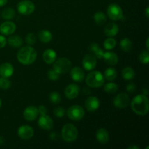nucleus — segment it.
Segmentation results:
<instances>
[{
    "label": "nucleus",
    "instance_id": "obj_37",
    "mask_svg": "<svg viewBox=\"0 0 149 149\" xmlns=\"http://www.w3.org/2000/svg\"><path fill=\"white\" fill-rule=\"evenodd\" d=\"M36 42V36L33 33H29L26 36V42L29 46H32Z\"/></svg>",
    "mask_w": 149,
    "mask_h": 149
},
{
    "label": "nucleus",
    "instance_id": "obj_46",
    "mask_svg": "<svg viewBox=\"0 0 149 149\" xmlns=\"http://www.w3.org/2000/svg\"><path fill=\"white\" fill-rule=\"evenodd\" d=\"M4 143V139L2 136H0V146L3 145Z\"/></svg>",
    "mask_w": 149,
    "mask_h": 149
},
{
    "label": "nucleus",
    "instance_id": "obj_4",
    "mask_svg": "<svg viewBox=\"0 0 149 149\" xmlns=\"http://www.w3.org/2000/svg\"><path fill=\"white\" fill-rule=\"evenodd\" d=\"M62 138L65 142L72 143L77 139L79 135L78 129L73 124H65L61 130Z\"/></svg>",
    "mask_w": 149,
    "mask_h": 149
},
{
    "label": "nucleus",
    "instance_id": "obj_35",
    "mask_svg": "<svg viewBox=\"0 0 149 149\" xmlns=\"http://www.w3.org/2000/svg\"><path fill=\"white\" fill-rule=\"evenodd\" d=\"M11 87V81L8 78L1 77L0 78V89L1 90H8Z\"/></svg>",
    "mask_w": 149,
    "mask_h": 149
},
{
    "label": "nucleus",
    "instance_id": "obj_32",
    "mask_svg": "<svg viewBox=\"0 0 149 149\" xmlns=\"http://www.w3.org/2000/svg\"><path fill=\"white\" fill-rule=\"evenodd\" d=\"M116 41L113 37H108L103 42V47L107 50H111L116 47Z\"/></svg>",
    "mask_w": 149,
    "mask_h": 149
},
{
    "label": "nucleus",
    "instance_id": "obj_30",
    "mask_svg": "<svg viewBox=\"0 0 149 149\" xmlns=\"http://www.w3.org/2000/svg\"><path fill=\"white\" fill-rule=\"evenodd\" d=\"M120 47L124 52H128L132 49V42L129 38H123L120 41Z\"/></svg>",
    "mask_w": 149,
    "mask_h": 149
},
{
    "label": "nucleus",
    "instance_id": "obj_7",
    "mask_svg": "<svg viewBox=\"0 0 149 149\" xmlns=\"http://www.w3.org/2000/svg\"><path fill=\"white\" fill-rule=\"evenodd\" d=\"M107 16L112 20H119L123 17V11L119 4L112 3L107 7Z\"/></svg>",
    "mask_w": 149,
    "mask_h": 149
},
{
    "label": "nucleus",
    "instance_id": "obj_24",
    "mask_svg": "<svg viewBox=\"0 0 149 149\" xmlns=\"http://www.w3.org/2000/svg\"><path fill=\"white\" fill-rule=\"evenodd\" d=\"M7 42L10 46L15 48L20 47L23 44V39L18 35H12L7 39Z\"/></svg>",
    "mask_w": 149,
    "mask_h": 149
},
{
    "label": "nucleus",
    "instance_id": "obj_41",
    "mask_svg": "<svg viewBox=\"0 0 149 149\" xmlns=\"http://www.w3.org/2000/svg\"><path fill=\"white\" fill-rule=\"evenodd\" d=\"M7 39L3 35H0V48H3L7 45Z\"/></svg>",
    "mask_w": 149,
    "mask_h": 149
},
{
    "label": "nucleus",
    "instance_id": "obj_39",
    "mask_svg": "<svg viewBox=\"0 0 149 149\" xmlns=\"http://www.w3.org/2000/svg\"><path fill=\"white\" fill-rule=\"evenodd\" d=\"M128 93H135V91L136 90V86L134 83H129V84L127 85L126 87Z\"/></svg>",
    "mask_w": 149,
    "mask_h": 149
},
{
    "label": "nucleus",
    "instance_id": "obj_36",
    "mask_svg": "<svg viewBox=\"0 0 149 149\" xmlns=\"http://www.w3.org/2000/svg\"><path fill=\"white\" fill-rule=\"evenodd\" d=\"M60 75H61V74H60L58 71H55L54 68L53 69L49 70L47 73L48 79H49V80H51V81H58V80L60 79Z\"/></svg>",
    "mask_w": 149,
    "mask_h": 149
},
{
    "label": "nucleus",
    "instance_id": "obj_45",
    "mask_svg": "<svg viewBox=\"0 0 149 149\" xmlns=\"http://www.w3.org/2000/svg\"><path fill=\"white\" fill-rule=\"evenodd\" d=\"M142 94L145 95H146V96H148V90H147V89H143V90H142Z\"/></svg>",
    "mask_w": 149,
    "mask_h": 149
},
{
    "label": "nucleus",
    "instance_id": "obj_43",
    "mask_svg": "<svg viewBox=\"0 0 149 149\" xmlns=\"http://www.w3.org/2000/svg\"><path fill=\"white\" fill-rule=\"evenodd\" d=\"M145 15H146V16L147 18H148L149 17V7H147L146 8Z\"/></svg>",
    "mask_w": 149,
    "mask_h": 149
},
{
    "label": "nucleus",
    "instance_id": "obj_9",
    "mask_svg": "<svg viewBox=\"0 0 149 149\" xmlns=\"http://www.w3.org/2000/svg\"><path fill=\"white\" fill-rule=\"evenodd\" d=\"M130 103L129 95L126 93H119L113 100V104L117 109H125Z\"/></svg>",
    "mask_w": 149,
    "mask_h": 149
},
{
    "label": "nucleus",
    "instance_id": "obj_38",
    "mask_svg": "<svg viewBox=\"0 0 149 149\" xmlns=\"http://www.w3.org/2000/svg\"><path fill=\"white\" fill-rule=\"evenodd\" d=\"M53 113L56 117L58 118H62L65 116V111L64 108L63 107H57L56 109H54Z\"/></svg>",
    "mask_w": 149,
    "mask_h": 149
},
{
    "label": "nucleus",
    "instance_id": "obj_10",
    "mask_svg": "<svg viewBox=\"0 0 149 149\" xmlns=\"http://www.w3.org/2000/svg\"><path fill=\"white\" fill-rule=\"evenodd\" d=\"M97 65V58L92 53L87 54L82 59L83 68L86 71H92L94 69Z\"/></svg>",
    "mask_w": 149,
    "mask_h": 149
},
{
    "label": "nucleus",
    "instance_id": "obj_44",
    "mask_svg": "<svg viewBox=\"0 0 149 149\" xmlns=\"http://www.w3.org/2000/svg\"><path fill=\"white\" fill-rule=\"evenodd\" d=\"M127 149H140V147L138 146H130L127 148Z\"/></svg>",
    "mask_w": 149,
    "mask_h": 149
},
{
    "label": "nucleus",
    "instance_id": "obj_17",
    "mask_svg": "<svg viewBox=\"0 0 149 149\" xmlns=\"http://www.w3.org/2000/svg\"><path fill=\"white\" fill-rule=\"evenodd\" d=\"M70 76L73 81L76 82H81L84 81V77H85L84 71L79 66H75L71 68Z\"/></svg>",
    "mask_w": 149,
    "mask_h": 149
},
{
    "label": "nucleus",
    "instance_id": "obj_29",
    "mask_svg": "<svg viewBox=\"0 0 149 149\" xmlns=\"http://www.w3.org/2000/svg\"><path fill=\"white\" fill-rule=\"evenodd\" d=\"M15 17V11L12 7H7L1 12V17L4 20H12Z\"/></svg>",
    "mask_w": 149,
    "mask_h": 149
},
{
    "label": "nucleus",
    "instance_id": "obj_22",
    "mask_svg": "<svg viewBox=\"0 0 149 149\" xmlns=\"http://www.w3.org/2000/svg\"><path fill=\"white\" fill-rule=\"evenodd\" d=\"M119 26L114 23H109L104 28V33L108 37H113L119 33Z\"/></svg>",
    "mask_w": 149,
    "mask_h": 149
},
{
    "label": "nucleus",
    "instance_id": "obj_13",
    "mask_svg": "<svg viewBox=\"0 0 149 149\" xmlns=\"http://www.w3.org/2000/svg\"><path fill=\"white\" fill-rule=\"evenodd\" d=\"M38 125L39 127L45 130H50L53 128L54 122L50 116L47 115H40L38 120Z\"/></svg>",
    "mask_w": 149,
    "mask_h": 149
},
{
    "label": "nucleus",
    "instance_id": "obj_21",
    "mask_svg": "<svg viewBox=\"0 0 149 149\" xmlns=\"http://www.w3.org/2000/svg\"><path fill=\"white\" fill-rule=\"evenodd\" d=\"M42 58L47 64H52L56 61L57 53L54 49H47L42 54Z\"/></svg>",
    "mask_w": 149,
    "mask_h": 149
},
{
    "label": "nucleus",
    "instance_id": "obj_18",
    "mask_svg": "<svg viewBox=\"0 0 149 149\" xmlns=\"http://www.w3.org/2000/svg\"><path fill=\"white\" fill-rule=\"evenodd\" d=\"M96 140L102 145L108 143L109 141V133L104 128H100L96 131L95 133Z\"/></svg>",
    "mask_w": 149,
    "mask_h": 149
},
{
    "label": "nucleus",
    "instance_id": "obj_34",
    "mask_svg": "<svg viewBox=\"0 0 149 149\" xmlns=\"http://www.w3.org/2000/svg\"><path fill=\"white\" fill-rule=\"evenodd\" d=\"M139 61L143 64H148L149 63V52L148 50H143L139 55Z\"/></svg>",
    "mask_w": 149,
    "mask_h": 149
},
{
    "label": "nucleus",
    "instance_id": "obj_11",
    "mask_svg": "<svg viewBox=\"0 0 149 149\" xmlns=\"http://www.w3.org/2000/svg\"><path fill=\"white\" fill-rule=\"evenodd\" d=\"M17 135L19 138L23 140H29L33 138L34 135L33 129L31 126L27 125H21L17 130Z\"/></svg>",
    "mask_w": 149,
    "mask_h": 149
},
{
    "label": "nucleus",
    "instance_id": "obj_48",
    "mask_svg": "<svg viewBox=\"0 0 149 149\" xmlns=\"http://www.w3.org/2000/svg\"><path fill=\"white\" fill-rule=\"evenodd\" d=\"M1 107V100L0 99V108Z\"/></svg>",
    "mask_w": 149,
    "mask_h": 149
},
{
    "label": "nucleus",
    "instance_id": "obj_19",
    "mask_svg": "<svg viewBox=\"0 0 149 149\" xmlns=\"http://www.w3.org/2000/svg\"><path fill=\"white\" fill-rule=\"evenodd\" d=\"M14 74V67L10 63H4L0 65V75L2 77H12Z\"/></svg>",
    "mask_w": 149,
    "mask_h": 149
},
{
    "label": "nucleus",
    "instance_id": "obj_5",
    "mask_svg": "<svg viewBox=\"0 0 149 149\" xmlns=\"http://www.w3.org/2000/svg\"><path fill=\"white\" fill-rule=\"evenodd\" d=\"M66 114L71 120L80 121L84 117L85 112L82 106L79 105H74L68 108L66 111Z\"/></svg>",
    "mask_w": 149,
    "mask_h": 149
},
{
    "label": "nucleus",
    "instance_id": "obj_28",
    "mask_svg": "<svg viewBox=\"0 0 149 149\" xmlns=\"http://www.w3.org/2000/svg\"><path fill=\"white\" fill-rule=\"evenodd\" d=\"M103 77L108 81H112L117 77V71L113 68H108L105 70Z\"/></svg>",
    "mask_w": 149,
    "mask_h": 149
},
{
    "label": "nucleus",
    "instance_id": "obj_26",
    "mask_svg": "<svg viewBox=\"0 0 149 149\" xmlns=\"http://www.w3.org/2000/svg\"><path fill=\"white\" fill-rule=\"evenodd\" d=\"M122 76L125 80L130 81L135 78V72L133 68H131V67H125L122 71Z\"/></svg>",
    "mask_w": 149,
    "mask_h": 149
},
{
    "label": "nucleus",
    "instance_id": "obj_15",
    "mask_svg": "<svg viewBox=\"0 0 149 149\" xmlns=\"http://www.w3.org/2000/svg\"><path fill=\"white\" fill-rule=\"evenodd\" d=\"M84 106L88 111L94 112L98 109L100 106V100L95 96H90L86 99Z\"/></svg>",
    "mask_w": 149,
    "mask_h": 149
},
{
    "label": "nucleus",
    "instance_id": "obj_23",
    "mask_svg": "<svg viewBox=\"0 0 149 149\" xmlns=\"http://www.w3.org/2000/svg\"><path fill=\"white\" fill-rule=\"evenodd\" d=\"M88 49L93 55H94L95 56L96 58H97V59H102L103 58V55L104 52L100 47V46H99L97 43L93 42V43L90 44L88 47Z\"/></svg>",
    "mask_w": 149,
    "mask_h": 149
},
{
    "label": "nucleus",
    "instance_id": "obj_6",
    "mask_svg": "<svg viewBox=\"0 0 149 149\" xmlns=\"http://www.w3.org/2000/svg\"><path fill=\"white\" fill-rule=\"evenodd\" d=\"M71 62L66 58H61L53 63V68L60 74H65L70 71Z\"/></svg>",
    "mask_w": 149,
    "mask_h": 149
},
{
    "label": "nucleus",
    "instance_id": "obj_27",
    "mask_svg": "<svg viewBox=\"0 0 149 149\" xmlns=\"http://www.w3.org/2000/svg\"><path fill=\"white\" fill-rule=\"evenodd\" d=\"M94 20L96 24H97L98 26H103L107 21V16L103 12L98 11L95 13Z\"/></svg>",
    "mask_w": 149,
    "mask_h": 149
},
{
    "label": "nucleus",
    "instance_id": "obj_31",
    "mask_svg": "<svg viewBox=\"0 0 149 149\" xmlns=\"http://www.w3.org/2000/svg\"><path fill=\"white\" fill-rule=\"evenodd\" d=\"M103 89H104V91L106 93H109V94H113V93H116L118 91L119 87H118V84L116 83L111 81V82L105 84Z\"/></svg>",
    "mask_w": 149,
    "mask_h": 149
},
{
    "label": "nucleus",
    "instance_id": "obj_33",
    "mask_svg": "<svg viewBox=\"0 0 149 149\" xmlns=\"http://www.w3.org/2000/svg\"><path fill=\"white\" fill-rule=\"evenodd\" d=\"M49 99L53 104H58L61 101V96L58 92H52L49 94Z\"/></svg>",
    "mask_w": 149,
    "mask_h": 149
},
{
    "label": "nucleus",
    "instance_id": "obj_47",
    "mask_svg": "<svg viewBox=\"0 0 149 149\" xmlns=\"http://www.w3.org/2000/svg\"><path fill=\"white\" fill-rule=\"evenodd\" d=\"M148 42H149V38H147V39H146V49H147V50H148V49H149Z\"/></svg>",
    "mask_w": 149,
    "mask_h": 149
},
{
    "label": "nucleus",
    "instance_id": "obj_42",
    "mask_svg": "<svg viewBox=\"0 0 149 149\" xmlns=\"http://www.w3.org/2000/svg\"><path fill=\"white\" fill-rule=\"evenodd\" d=\"M8 0H0V7H3L7 3Z\"/></svg>",
    "mask_w": 149,
    "mask_h": 149
},
{
    "label": "nucleus",
    "instance_id": "obj_1",
    "mask_svg": "<svg viewBox=\"0 0 149 149\" xmlns=\"http://www.w3.org/2000/svg\"><path fill=\"white\" fill-rule=\"evenodd\" d=\"M131 109L134 113L139 116H146L149 111V100L145 95H138L133 97L130 103Z\"/></svg>",
    "mask_w": 149,
    "mask_h": 149
},
{
    "label": "nucleus",
    "instance_id": "obj_12",
    "mask_svg": "<svg viewBox=\"0 0 149 149\" xmlns=\"http://www.w3.org/2000/svg\"><path fill=\"white\" fill-rule=\"evenodd\" d=\"M80 92V87L77 84H70L67 86L64 90V94L65 96L68 99L73 100L77 97Z\"/></svg>",
    "mask_w": 149,
    "mask_h": 149
},
{
    "label": "nucleus",
    "instance_id": "obj_8",
    "mask_svg": "<svg viewBox=\"0 0 149 149\" xmlns=\"http://www.w3.org/2000/svg\"><path fill=\"white\" fill-rule=\"evenodd\" d=\"M17 10L23 15H29L34 12L35 5L30 0H23L18 2Z\"/></svg>",
    "mask_w": 149,
    "mask_h": 149
},
{
    "label": "nucleus",
    "instance_id": "obj_16",
    "mask_svg": "<svg viewBox=\"0 0 149 149\" xmlns=\"http://www.w3.org/2000/svg\"><path fill=\"white\" fill-rule=\"evenodd\" d=\"M15 31V23L12 21H5L0 25V32L3 35H12Z\"/></svg>",
    "mask_w": 149,
    "mask_h": 149
},
{
    "label": "nucleus",
    "instance_id": "obj_20",
    "mask_svg": "<svg viewBox=\"0 0 149 149\" xmlns=\"http://www.w3.org/2000/svg\"><path fill=\"white\" fill-rule=\"evenodd\" d=\"M103 59L106 62V64L109 65H115L118 63L119 58L116 53L110 51L104 52L103 55Z\"/></svg>",
    "mask_w": 149,
    "mask_h": 149
},
{
    "label": "nucleus",
    "instance_id": "obj_25",
    "mask_svg": "<svg viewBox=\"0 0 149 149\" xmlns=\"http://www.w3.org/2000/svg\"><path fill=\"white\" fill-rule=\"evenodd\" d=\"M39 39L43 43H49L52 39V34L48 30H41L38 33Z\"/></svg>",
    "mask_w": 149,
    "mask_h": 149
},
{
    "label": "nucleus",
    "instance_id": "obj_3",
    "mask_svg": "<svg viewBox=\"0 0 149 149\" xmlns=\"http://www.w3.org/2000/svg\"><path fill=\"white\" fill-rule=\"evenodd\" d=\"M105 78L103 74L99 71H93L89 73L85 78L87 85L93 88H99L104 84Z\"/></svg>",
    "mask_w": 149,
    "mask_h": 149
},
{
    "label": "nucleus",
    "instance_id": "obj_40",
    "mask_svg": "<svg viewBox=\"0 0 149 149\" xmlns=\"http://www.w3.org/2000/svg\"><path fill=\"white\" fill-rule=\"evenodd\" d=\"M38 111H39V115H46L47 113V109L45 107V106H39L38 107Z\"/></svg>",
    "mask_w": 149,
    "mask_h": 149
},
{
    "label": "nucleus",
    "instance_id": "obj_14",
    "mask_svg": "<svg viewBox=\"0 0 149 149\" xmlns=\"http://www.w3.org/2000/svg\"><path fill=\"white\" fill-rule=\"evenodd\" d=\"M38 116H39V111H38V108L36 106H28L23 111V117L26 121H29V122H33L36 120Z\"/></svg>",
    "mask_w": 149,
    "mask_h": 149
},
{
    "label": "nucleus",
    "instance_id": "obj_2",
    "mask_svg": "<svg viewBox=\"0 0 149 149\" xmlns=\"http://www.w3.org/2000/svg\"><path fill=\"white\" fill-rule=\"evenodd\" d=\"M37 58L36 49L31 46H25L20 48L17 54V61L25 65L33 63Z\"/></svg>",
    "mask_w": 149,
    "mask_h": 149
}]
</instances>
